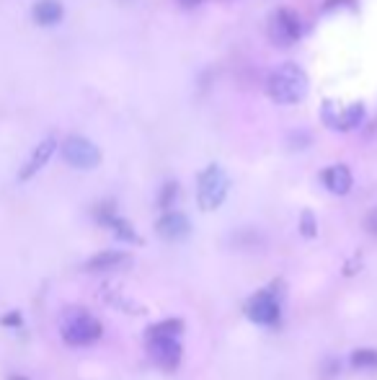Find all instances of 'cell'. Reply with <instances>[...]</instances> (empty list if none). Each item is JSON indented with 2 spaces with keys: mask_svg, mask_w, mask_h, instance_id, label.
Masks as SVG:
<instances>
[{
  "mask_svg": "<svg viewBox=\"0 0 377 380\" xmlns=\"http://www.w3.org/2000/svg\"><path fill=\"white\" fill-rule=\"evenodd\" d=\"M318 375L323 380H336L341 375V360L339 357H326L323 364H318Z\"/></svg>",
  "mask_w": 377,
  "mask_h": 380,
  "instance_id": "ffe728a7",
  "label": "cell"
},
{
  "mask_svg": "<svg viewBox=\"0 0 377 380\" xmlns=\"http://www.w3.org/2000/svg\"><path fill=\"white\" fill-rule=\"evenodd\" d=\"M57 147H60L57 137H44V140H42V142H39V145L31 150L29 158H26L23 168L18 171V181H31V178L37 176L39 171L44 168L47 163L52 161V155L57 153Z\"/></svg>",
  "mask_w": 377,
  "mask_h": 380,
  "instance_id": "30bf717a",
  "label": "cell"
},
{
  "mask_svg": "<svg viewBox=\"0 0 377 380\" xmlns=\"http://www.w3.org/2000/svg\"><path fill=\"white\" fill-rule=\"evenodd\" d=\"M230 194V176L220 163H209L197 176V207L202 212H215Z\"/></svg>",
  "mask_w": 377,
  "mask_h": 380,
  "instance_id": "3957f363",
  "label": "cell"
},
{
  "mask_svg": "<svg viewBox=\"0 0 377 380\" xmlns=\"http://www.w3.org/2000/svg\"><path fill=\"white\" fill-rule=\"evenodd\" d=\"M310 142H313V135L305 130H295L287 135V145L292 150H305V147H310Z\"/></svg>",
  "mask_w": 377,
  "mask_h": 380,
  "instance_id": "44dd1931",
  "label": "cell"
},
{
  "mask_svg": "<svg viewBox=\"0 0 377 380\" xmlns=\"http://www.w3.org/2000/svg\"><path fill=\"white\" fill-rule=\"evenodd\" d=\"M145 349H147V357L153 360V364H158L163 372L178 370V364L184 360L181 336H147Z\"/></svg>",
  "mask_w": 377,
  "mask_h": 380,
  "instance_id": "52a82bcc",
  "label": "cell"
},
{
  "mask_svg": "<svg viewBox=\"0 0 377 380\" xmlns=\"http://www.w3.org/2000/svg\"><path fill=\"white\" fill-rule=\"evenodd\" d=\"M246 318L251 324L264 326V329H274L282 321V285L279 279H274L269 287L256 290L243 305Z\"/></svg>",
  "mask_w": 377,
  "mask_h": 380,
  "instance_id": "277c9868",
  "label": "cell"
},
{
  "mask_svg": "<svg viewBox=\"0 0 377 380\" xmlns=\"http://www.w3.org/2000/svg\"><path fill=\"white\" fill-rule=\"evenodd\" d=\"M155 233L168 243H178V240H186L192 235V220L178 209H166L155 220Z\"/></svg>",
  "mask_w": 377,
  "mask_h": 380,
  "instance_id": "9c48e42d",
  "label": "cell"
},
{
  "mask_svg": "<svg viewBox=\"0 0 377 380\" xmlns=\"http://www.w3.org/2000/svg\"><path fill=\"white\" fill-rule=\"evenodd\" d=\"M60 336L68 347H91L104 336V324L85 308H65L60 318Z\"/></svg>",
  "mask_w": 377,
  "mask_h": 380,
  "instance_id": "7a4b0ae2",
  "label": "cell"
},
{
  "mask_svg": "<svg viewBox=\"0 0 377 380\" xmlns=\"http://www.w3.org/2000/svg\"><path fill=\"white\" fill-rule=\"evenodd\" d=\"M364 231L370 233V235H375L377 238V207H372L367 215H364Z\"/></svg>",
  "mask_w": 377,
  "mask_h": 380,
  "instance_id": "603a6c76",
  "label": "cell"
},
{
  "mask_svg": "<svg viewBox=\"0 0 377 380\" xmlns=\"http://www.w3.org/2000/svg\"><path fill=\"white\" fill-rule=\"evenodd\" d=\"M31 18L37 26H57V23L65 18V6H62L60 0H37L34 8H31Z\"/></svg>",
  "mask_w": 377,
  "mask_h": 380,
  "instance_id": "4fadbf2b",
  "label": "cell"
},
{
  "mask_svg": "<svg viewBox=\"0 0 377 380\" xmlns=\"http://www.w3.org/2000/svg\"><path fill=\"white\" fill-rule=\"evenodd\" d=\"M132 264V256L127 251H116V248H109V251H99L93 254L88 262L83 264L85 271H93V274H101V271H116L124 269Z\"/></svg>",
  "mask_w": 377,
  "mask_h": 380,
  "instance_id": "7c38bea8",
  "label": "cell"
},
{
  "mask_svg": "<svg viewBox=\"0 0 377 380\" xmlns=\"http://www.w3.org/2000/svg\"><path fill=\"white\" fill-rule=\"evenodd\" d=\"M302 37L300 16L292 8H279L269 18V39L274 47H292Z\"/></svg>",
  "mask_w": 377,
  "mask_h": 380,
  "instance_id": "ba28073f",
  "label": "cell"
},
{
  "mask_svg": "<svg viewBox=\"0 0 377 380\" xmlns=\"http://www.w3.org/2000/svg\"><path fill=\"white\" fill-rule=\"evenodd\" d=\"M104 298L109 300V305H114V308H119V310H124V313H130V316H145L147 313V308L145 305H137L135 300H130V298H124L119 290H104Z\"/></svg>",
  "mask_w": 377,
  "mask_h": 380,
  "instance_id": "2e32d148",
  "label": "cell"
},
{
  "mask_svg": "<svg viewBox=\"0 0 377 380\" xmlns=\"http://www.w3.org/2000/svg\"><path fill=\"white\" fill-rule=\"evenodd\" d=\"M178 197H181V184H178L176 178H171V181H166V184L161 186V192H158V207L166 212V209H173V204L178 202Z\"/></svg>",
  "mask_w": 377,
  "mask_h": 380,
  "instance_id": "ac0fdd59",
  "label": "cell"
},
{
  "mask_svg": "<svg viewBox=\"0 0 377 380\" xmlns=\"http://www.w3.org/2000/svg\"><path fill=\"white\" fill-rule=\"evenodd\" d=\"M181 3V8H197V6H202L204 0H178Z\"/></svg>",
  "mask_w": 377,
  "mask_h": 380,
  "instance_id": "484cf974",
  "label": "cell"
},
{
  "mask_svg": "<svg viewBox=\"0 0 377 380\" xmlns=\"http://www.w3.org/2000/svg\"><path fill=\"white\" fill-rule=\"evenodd\" d=\"M62 161L75 171H93L101 166V147L83 135H70L60 145Z\"/></svg>",
  "mask_w": 377,
  "mask_h": 380,
  "instance_id": "5b68a950",
  "label": "cell"
},
{
  "mask_svg": "<svg viewBox=\"0 0 377 380\" xmlns=\"http://www.w3.org/2000/svg\"><path fill=\"white\" fill-rule=\"evenodd\" d=\"M354 8V0H326L323 11H333V8Z\"/></svg>",
  "mask_w": 377,
  "mask_h": 380,
  "instance_id": "d4e9b609",
  "label": "cell"
},
{
  "mask_svg": "<svg viewBox=\"0 0 377 380\" xmlns=\"http://www.w3.org/2000/svg\"><path fill=\"white\" fill-rule=\"evenodd\" d=\"M308 91H310V78L297 62H282L266 78V93H269V99L274 104H279V106L300 104L308 96Z\"/></svg>",
  "mask_w": 377,
  "mask_h": 380,
  "instance_id": "6da1fadb",
  "label": "cell"
},
{
  "mask_svg": "<svg viewBox=\"0 0 377 380\" xmlns=\"http://www.w3.org/2000/svg\"><path fill=\"white\" fill-rule=\"evenodd\" d=\"M8 380H29V378H23V375H8Z\"/></svg>",
  "mask_w": 377,
  "mask_h": 380,
  "instance_id": "4316f807",
  "label": "cell"
},
{
  "mask_svg": "<svg viewBox=\"0 0 377 380\" xmlns=\"http://www.w3.org/2000/svg\"><path fill=\"white\" fill-rule=\"evenodd\" d=\"M349 364L354 370H377V349L372 347H359L349 355Z\"/></svg>",
  "mask_w": 377,
  "mask_h": 380,
  "instance_id": "e0dca14e",
  "label": "cell"
},
{
  "mask_svg": "<svg viewBox=\"0 0 377 380\" xmlns=\"http://www.w3.org/2000/svg\"><path fill=\"white\" fill-rule=\"evenodd\" d=\"M364 119H367V109H364V104H349L347 109H341L339 114H336V122H333L331 130L352 132V130H357V127H362Z\"/></svg>",
  "mask_w": 377,
  "mask_h": 380,
  "instance_id": "5bb4252c",
  "label": "cell"
},
{
  "mask_svg": "<svg viewBox=\"0 0 377 380\" xmlns=\"http://www.w3.org/2000/svg\"><path fill=\"white\" fill-rule=\"evenodd\" d=\"M321 184L331 194H336V197H347V194L352 192V186H354V176H352L349 166L333 163V166L321 171Z\"/></svg>",
  "mask_w": 377,
  "mask_h": 380,
  "instance_id": "8fae6325",
  "label": "cell"
},
{
  "mask_svg": "<svg viewBox=\"0 0 377 380\" xmlns=\"http://www.w3.org/2000/svg\"><path fill=\"white\" fill-rule=\"evenodd\" d=\"M0 324L6 326V329H18V326L23 324V316H21V310H8L6 316L0 318Z\"/></svg>",
  "mask_w": 377,
  "mask_h": 380,
  "instance_id": "7402d4cb",
  "label": "cell"
},
{
  "mask_svg": "<svg viewBox=\"0 0 377 380\" xmlns=\"http://www.w3.org/2000/svg\"><path fill=\"white\" fill-rule=\"evenodd\" d=\"M297 231L305 240H313L318 235V217L313 209H302L300 220H297Z\"/></svg>",
  "mask_w": 377,
  "mask_h": 380,
  "instance_id": "d6986e66",
  "label": "cell"
},
{
  "mask_svg": "<svg viewBox=\"0 0 377 380\" xmlns=\"http://www.w3.org/2000/svg\"><path fill=\"white\" fill-rule=\"evenodd\" d=\"M184 318H161V321H155V324L145 326V339L147 336H181L184 333Z\"/></svg>",
  "mask_w": 377,
  "mask_h": 380,
  "instance_id": "9a60e30c",
  "label": "cell"
},
{
  "mask_svg": "<svg viewBox=\"0 0 377 380\" xmlns=\"http://www.w3.org/2000/svg\"><path fill=\"white\" fill-rule=\"evenodd\" d=\"M93 217H96V223L99 225H104V228H109V231L114 233L116 240L132 243V246H142V243H145L142 235L135 231V225H132L127 217H122L119 212H116L114 202L106 200V202H101V204H96V207H93Z\"/></svg>",
  "mask_w": 377,
  "mask_h": 380,
  "instance_id": "8992f818",
  "label": "cell"
},
{
  "mask_svg": "<svg viewBox=\"0 0 377 380\" xmlns=\"http://www.w3.org/2000/svg\"><path fill=\"white\" fill-rule=\"evenodd\" d=\"M359 269H362V256H354V259H349V264L344 266V274L352 277V274H357Z\"/></svg>",
  "mask_w": 377,
  "mask_h": 380,
  "instance_id": "cb8c5ba5",
  "label": "cell"
}]
</instances>
